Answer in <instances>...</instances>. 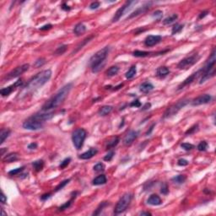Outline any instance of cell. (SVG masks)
I'll list each match as a JSON object with an SVG mask.
<instances>
[{
	"label": "cell",
	"mask_w": 216,
	"mask_h": 216,
	"mask_svg": "<svg viewBox=\"0 0 216 216\" xmlns=\"http://www.w3.org/2000/svg\"><path fill=\"white\" fill-rule=\"evenodd\" d=\"M151 107V104L150 103H146L144 107H143V108H142V110L143 111H145V110H148V109H150V108Z\"/></svg>",
	"instance_id": "cell-58"
},
{
	"label": "cell",
	"mask_w": 216,
	"mask_h": 216,
	"mask_svg": "<svg viewBox=\"0 0 216 216\" xmlns=\"http://www.w3.org/2000/svg\"><path fill=\"white\" fill-rule=\"evenodd\" d=\"M107 205H108L107 202H102V203L99 205V207L96 209V210L93 213V215H100V214H101V212L102 211V209H103L105 207H107Z\"/></svg>",
	"instance_id": "cell-36"
},
{
	"label": "cell",
	"mask_w": 216,
	"mask_h": 216,
	"mask_svg": "<svg viewBox=\"0 0 216 216\" xmlns=\"http://www.w3.org/2000/svg\"><path fill=\"white\" fill-rule=\"evenodd\" d=\"M71 202H72V199H71V200L68 201V202H66L64 204H62L61 207H59V208H58V210H59V211H63V210L67 209L68 207H70V205H71Z\"/></svg>",
	"instance_id": "cell-47"
},
{
	"label": "cell",
	"mask_w": 216,
	"mask_h": 216,
	"mask_svg": "<svg viewBox=\"0 0 216 216\" xmlns=\"http://www.w3.org/2000/svg\"><path fill=\"white\" fill-rule=\"evenodd\" d=\"M50 197H51V193H46V194L42 195V196L41 197V199H42V200H46L47 199H49Z\"/></svg>",
	"instance_id": "cell-57"
},
{
	"label": "cell",
	"mask_w": 216,
	"mask_h": 216,
	"mask_svg": "<svg viewBox=\"0 0 216 216\" xmlns=\"http://www.w3.org/2000/svg\"><path fill=\"white\" fill-rule=\"evenodd\" d=\"M161 41V36H153V35H150V36H148L145 40H144V45L146 46H155L156 44H158L159 42H160Z\"/></svg>",
	"instance_id": "cell-15"
},
{
	"label": "cell",
	"mask_w": 216,
	"mask_h": 216,
	"mask_svg": "<svg viewBox=\"0 0 216 216\" xmlns=\"http://www.w3.org/2000/svg\"><path fill=\"white\" fill-rule=\"evenodd\" d=\"M93 37H94V36H89V37L85 38V40H84V41H83V42H81V43H80V44H79V45L77 46L76 50H75V51H74L73 54H74V53H75V52H77L78 51H79L80 49H82V48H83L84 46H85V45H86V44H87L88 42H91V40L92 39Z\"/></svg>",
	"instance_id": "cell-35"
},
{
	"label": "cell",
	"mask_w": 216,
	"mask_h": 216,
	"mask_svg": "<svg viewBox=\"0 0 216 216\" xmlns=\"http://www.w3.org/2000/svg\"><path fill=\"white\" fill-rule=\"evenodd\" d=\"M97 153H98V150H97L96 149L91 148V149H90L89 150L85 151V153L79 154L78 158L81 159V160H89V159H91L92 157H94Z\"/></svg>",
	"instance_id": "cell-19"
},
{
	"label": "cell",
	"mask_w": 216,
	"mask_h": 216,
	"mask_svg": "<svg viewBox=\"0 0 216 216\" xmlns=\"http://www.w3.org/2000/svg\"><path fill=\"white\" fill-rule=\"evenodd\" d=\"M43 123L38 122L36 120H34L31 117H29L25 122H24L23 123V127L28 130H33V131H36V130H40L43 127Z\"/></svg>",
	"instance_id": "cell-10"
},
{
	"label": "cell",
	"mask_w": 216,
	"mask_h": 216,
	"mask_svg": "<svg viewBox=\"0 0 216 216\" xmlns=\"http://www.w3.org/2000/svg\"><path fill=\"white\" fill-rule=\"evenodd\" d=\"M120 139L118 137H113L111 139H110L107 144V150H110V149H112L114 148L115 146H117L119 143Z\"/></svg>",
	"instance_id": "cell-28"
},
{
	"label": "cell",
	"mask_w": 216,
	"mask_h": 216,
	"mask_svg": "<svg viewBox=\"0 0 216 216\" xmlns=\"http://www.w3.org/2000/svg\"><path fill=\"white\" fill-rule=\"evenodd\" d=\"M199 58H200V57L198 54H193L190 57L185 58L184 59H182V61L179 62V63L177 64V68L179 69H186V68L192 67L193 65H194L199 61Z\"/></svg>",
	"instance_id": "cell-7"
},
{
	"label": "cell",
	"mask_w": 216,
	"mask_h": 216,
	"mask_svg": "<svg viewBox=\"0 0 216 216\" xmlns=\"http://www.w3.org/2000/svg\"><path fill=\"white\" fill-rule=\"evenodd\" d=\"M139 215H148V216L152 215H151V213H150V212H141Z\"/></svg>",
	"instance_id": "cell-61"
},
{
	"label": "cell",
	"mask_w": 216,
	"mask_h": 216,
	"mask_svg": "<svg viewBox=\"0 0 216 216\" xmlns=\"http://www.w3.org/2000/svg\"><path fill=\"white\" fill-rule=\"evenodd\" d=\"M45 59L44 58H39V59H37L36 62H34V64H33V66L35 67V68H40V67H42V66H43L44 64H45Z\"/></svg>",
	"instance_id": "cell-42"
},
{
	"label": "cell",
	"mask_w": 216,
	"mask_h": 216,
	"mask_svg": "<svg viewBox=\"0 0 216 216\" xmlns=\"http://www.w3.org/2000/svg\"><path fill=\"white\" fill-rule=\"evenodd\" d=\"M112 110H113V107L111 106H103L99 109L98 113L100 116L104 117V116H107L108 114H110Z\"/></svg>",
	"instance_id": "cell-26"
},
{
	"label": "cell",
	"mask_w": 216,
	"mask_h": 216,
	"mask_svg": "<svg viewBox=\"0 0 216 216\" xmlns=\"http://www.w3.org/2000/svg\"><path fill=\"white\" fill-rule=\"evenodd\" d=\"M154 89V85L150 82H144L140 85V91L143 93H149Z\"/></svg>",
	"instance_id": "cell-24"
},
{
	"label": "cell",
	"mask_w": 216,
	"mask_h": 216,
	"mask_svg": "<svg viewBox=\"0 0 216 216\" xmlns=\"http://www.w3.org/2000/svg\"><path fill=\"white\" fill-rule=\"evenodd\" d=\"M212 100V97L210 95L208 94H204L198 96L197 98H195L193 101H192V105L193 106H200L203 104H207L209 102H210Z\"/></svg>",
	"instance_id": "cell-13"
},
{
	"label": "cell",
	"mask_w": 216,
	"mask_h": 216,
	"mask_svg": "<svg viewBox=\"0 0 216 216\" xmlns=\"http://www.w3.org/2000/svg\"><path fill=\"white\" fill-rule=\"evenodd\" d=\"M29 67H30V65L28 63H25V64H23V65H21L19 67H17L15 69H13L11 72H9L8 74H6L5 77H4V79L9 80V79H12L14 78L19 77V75L24 74L25 71H27Z\"/></svg>",
	"instance_id": "cell-9"
},
{
	"label": "cell",
	"mask_w": 216,
	"mask_h": 216,
	"mask_svg": "<svg viewBox=\"0 0 216 216\" xmlns=\"http://www.w3.org/2000/svg\"><path fill=\"white\" fill-rule=\"evenodd\" d=\"M1 210H2V215H5V213H4V211H3V209H2Z\"/></svg>",
	"instance_id": "cell-63"
},
{
	"label": "cell",
	"mask_w": 216,
	"mask_h": 216,
	"mask_svg": "<svg viewBox=\"0 0 216 216\" xmlns=\"http://www.w3.org/2000/svg\"><path fill=\"white\" fill-rule=\"evenodd\" d=\"M36 148H37V144L36 143H31L28 145V149H30V150H35Z\"/></svg>",
	"instance_id": "cell-56"
},
{
	"label": "cell",
	"mask_w": 216,
	"mask_h": 216,
	"mask_svg": "<svg viewBox=\"0 0 216 216\" xmlns=\"http://www.w3.org/2000/svg\"><path fill=\"white\" fill-rule=\"evenodd\" d=\"M69 182H70V179H66V180H64V181L62 182L59 185L57 186V187L55 188V192H58V191H59V190L62 189V188H63L65 186L67 185Z\"/></svg>",
	"instance_id": "cell-43"
},
{
	"label": "cell",
	"mask_w": 216,
	"mask_h": 216,
	"mask_svg": "<svg viewBox=\"0 0 216 216\" xmlns=\"http://www.w3.org/2000/svg\"><path fill=\"white\" fill-rule=\"evenodd\" d=\"M132 199H133L132 193H125L116 204L115 209H114V213L116 215H119L124 212L127 209L129 203H131Z\"/></svg>",
	"instance_id": "cell-5"
},
{
	"label": "cell",
	"mask_w": 216,
	"mask_h": 216,
	"mask_svg": "<svg viewBox=\"0 0 216 216\" xmlns=\"http://www.w3.org/2000/svg\"><path fill=\"white\" fill-rule=\"evenodd\" d=\"M0 199H1V203H5L7 202V197L5 196V194L2 192V194H1V197H0Z\"/></svg>",
	"instance_id": "cell-54"
},
{
	"label": "cell",
	"mask_w": 216,
	"mask_h": 216,
	"mask_svg": "<svg viewBox=\"0 0 216 216\" xmlns=\"http://www.w3.org/2000/svg\"><path fill=\"white\" fill-rule=\"evenodd\" d=\"M118 72H119V68L117 66H111L107 70L106 74L108 77H112V76H115L116 74H117Z\"/></svg>",
	"instance_id": "cell-29"
},
{
	"label": "cell",
	"mask_w": 216,
	"mask_h": 216,
	"mask_svg": "<svg viewBox=\"0 0 216 216\" xmlns=\"http://www.w3.org/2000/svg\"><path fill=\"white\" fill-rule=\"evenodd\" d=\"M100 7V3L99 2H93L90 5V9H96Z\"/></svg>",
	"instance_id": "cell-51"
},
{
	"label": "cell",
	"mask_w": 216,
	"mask_h": 216,
	"mask_svg": "<svg viewBox=\"0 0 216 216\" xmlns=\"http://www.w3.org/2000/svg\"><path fill=\"white\" fill-rule=\"evenodd\" d=\"M208 11H203V12H202L200 14V15H199V19H203V18H204L205 16L208 15Z\"/></svg>",
	"instance_id": "cell-60"
},
{
	"label": "cell",
	"mask_w": 216,
	"mask_h": 216,
	"mask_svg": "<svg viewBox=\"0 0 216 216\" xmlns=\"http://www.w3.org/2000/svg\"><path fill=\"white\" fill-rule=\"evenodd\" d=\"M10 130L7 129V128H2L1 132H0V144H3V142L5 141V139H7V138L9 136L10 134Z\"/></svg>",
	"instance_id": "cell-27"
},
{
	"label": "cell",
	"mask_w": 216,
	"mask_h": 216,
	"mask_svg": "<svg viewBox=\"0 0 216 216\" xmlns=\"http://www.w3.org/2000/svg\"><path fill=\"white\" fill-rule=\"evenodd\" d=\"M177 164L179 166H186L188 165V161L186 160H185V159H180V160H178Z\"/></svg>",
	"instance_id": "cell-50"
},
{
	"label": "cell",
	"mask_w": 216,
	"mask_h": 216,
	"mask_svg": "<svg viewBox=\"0 0 216 216\" xmlns=\"http://www.w3.org/2000/svg\"><path fill=\"white\" fill-rule=\"evenodd\" d=\"M114 154H115V152H114V151H110V152H108V154H106V156L104 157V160H106V161H111V160H112Z\"/></svg>",
	"instance_id": "cell-49"
},
{
	"label": "cell",
	"mask_w": 216,
	"mask_h": 216,
	"mask_svg": "<svg viewBox=\"0 0 216 216\" xmlns=\"http://www.w3.org/2000/svg\"><path fill=\"white\" fill-rule=\"evenodd\" d=\"M70 161H71V159H70V158H66L65 160H63L62 162H61V164L59 165V167H60L61 169L65 168L66 166H68V165L69 164Z\"/></svg>",
	"instance_id": "cell-46"
},
{
	"label": "cell",
	"mask_w": 216,
	"mask_h": 216,
	"mask_svg": "<svg viewBox=\"0 0 216 216\" xmlns=\"http://www.w3.org/2000/svg\"><path fill=\"white\" fill-rule=\"evenodd\" d=\"M151 4H152V2H149V3H145V4L143 5L142 7H140L138 9H136L134 12H133L130 15L127 17V19H132V18H133V17H136V16L139 15H141V14H144V13L147 12V11L150 9Z\"/></svg>",
	"instance_id": "cell-16"
},
{
	"label": "cell",
	"mask_w": 216,
	"mask_h": 216,
	"mask_svg": "<svg viewBox=\"0 0 216 216\" xmlns=\"http://www.w3.org/2000/svg\"><path fill=\"white\" fill-rule=\"evenodd\" d=\"M199 130V125L196 124L194 126H193L192 127H190L186 132V134L188 135V134H192V133H194L195 132H197Z\"/></svg>",
	"instance_id": "cell-45"
},
{
	"label": "cell",
	"mask_w": 216,
	"mask_h": 216,
	"mask_svg": "<svg viewBox=\"0 0 216 216\" xmlns=\"http://www.w3.org/2000/svg\"><path fill=\"white\" fill-rule=\"evenodd\" d=\"M109 52H110V47L106 46L99 50L91 58L90 65L91 67V70L93 73H98L102 69V68L105 66L106 59L109 54Z\"/></svg>",
	"instance_id": "cell-3"
},
{
	"label": "cell",
	"mask_w": 216,
	"mask_h": 216,
	"mask_svg": "<svg viewBox=\"0 0 216 216\" xmlns=\"http://www.w3.org/2000/svg\"><path fill=\"white\" fill-rule=\"evenodd\" d=\"M181 147L185 150L186 151H189V150H192L193 149H194V145H193L192 144H188V143H183L181 144Z\"/></svg>",
	"instance_id": "cell-40"
},
{
	"label": "cell",
	"mask_w": 216,
	"mask_h": 216,
	"mask_svg": "<svg viewBox=\"0 0 216 216\" xmlns=\"http://www.w3.org/2000/svg\"><path fill=\"white\" fill-rule=\"evenodd\" d=\"M51 77H52V71L50 69H46L38 73L36 75H35L29 80V82L22 90V91L19 93V96L26 95L29 93L36 91L37 89L44 85L51 78Z\"/></svg>",
	"instance_id": "cell-1"
},
{
	"label": "cell",
	"mask_w": 216,
	"mask_h": 216,
	"mask_svg": "<svg viewBox=\"0 0 216 216\" xmlns=\"http://www.w3.org/2000/svg\"><path fill=\"white\" fill-rule=\"evenodd\" d=\"M24 168H25V167H24V166H22V167L16 168V169H14V170H10V171H9V176H16V175L19 174L21 171H23Z\"/></svg>",
	"instance_id": "cell-44"
},
{
	"label": "cell",
	"mask_w": 216,
	"mask_h": 216,
	"mask_svg": "<svg viewBox=\"0 0 216 216\" xmlns=\"http://www.w3.org/2000/svg\"><path fill=\"white\" fill-rule=\"evenodd\" d=\"M18 158H19V154H18V153H10V154H6V155L3 157V162H5V163H11V162H14V161L17 160Z\"/></svg>",
	"instance_id": "cell-23"
},
{
	"label": "cell",
	"mask_w": 216,
	"mask_h": 216,
	"mask_svg": "<svg viewBox=\"0 0 216 216\" xmlns=\"http://www.w3.org/2000/svg\"><path fill=\"white\" fill-rule=\"evenodd\" d=\"M183 29V25H179V24H176L173 27H172V31H171V33L172 35H175V34H177L179 32H181L182 30Z\"/></svg>",
	"instance_id": "cell-38"
},
{
	"label": "cell",
	"mask_w": 216,
	"mask_h": 216,
	"mask_svg": "<svg viewBox=\"0 0 216 216\" xmlns=\"http://www.w3.org/2000/svg\"><path fill=\"white\" fill-rule=\"evenodd\" d=\"M136 73H137V69H136V66H132L129 69H128V71L126 73V74H125V76L127 78H128V79H130V78H133L135 76V74H136Z\"/></svg>",
	"instance_id": "cell-33"
},
{
	"label": "cell",
	"mask_w": 216,
	"mask_h": 216,
	"mask_svg": "<svg viewBox=\"0 0 216 216\" xmlns=\"http://www.w3.org/2000/svg\"><path fill=\"white\" fill-rule=\"evenodd\" d=\"M62 9H63V10H65V11L70 10V7H69V6H68L65 3H64L62 5Z\"/></svg>",
	"instance_id": "cell-59"
},
{
	"label": "cell",
	"mask_w": 216,
	"mask_h": 216,
	"mask_svg": "<svg viewBox=\"0 0 216 216\" xmlns=\"http://www.w3.org/2000/svg\"><path fill=\"white\" fill-rule=\"evenodd\" d=\"M52 27V25L49 24V25H44V26L41 27V28H40V30H41V31H46V30L51 29Z\"/></svg>",
	"instance_id": "cell-55"
},
{
	"label": "cell",
	"mask_w": 216,
	"mask_h": 216,
	"mask_svg": "<svg viewBox=\"0 0 216 216\" xmlns=\"http://www.w3.org/2000/svg\"><path fill=\"white\" fill-rule=\"evenodd\" d=\"M215 68H211V69H209V70H208V71H206V72L203 73V74H201V76H202V77H201L200 81H199V84H203V83H204L206 80H208V79L211 78L212 77H214V76H215Z\"/></svg>",
	"instance_id": "cell-18"
},
{
	"label": "cell",
	"mask_w": 216,
	"mask_h": 216,
	"mask_svg": "<svg viewBox=\"0 0 216 216\" xmlns=\"http://www.w3.org/2000/svg\"><path fill=\"white\" fill-rule=\"evenodd\" d=\"M151 54L150 52H145V51H139V50H137V51H134L133 52V55L134 57H137V58H144V57H148Z\"/></svg>",
	"instance_id": "cell-32"
},
{
	"label": "cell",
	"mask_w": 216,
	"mask_h": 216,
	"mask_svg": "<svg viewBox=\"0 0 216 216\" xmlns=\"http://www.w3.org/2000/svg\"><path fill=\"white\" fill-rule=\"evenodd\" d=\"M86 31V26L83 24V23H78L75 25L74 29V33L77 36H79L81 35H83Z\"/></svg>",
	"instance_id": "cell-22"
},
{
	"label": "cell",
	"mask_w": 216,
	"mask_h": 216,
	"mask_svg": "<svg viewBox=\"0 0 216 216\" xmlns=\"http://www.w3.org/2000/svg\"><path fill=\"white\" fill-rule=\"evenodd\" d=\"M163 15V13H162V11H160V10H157V11H155L154 13V15L153 16L155 17L156 19H161V17Z\"/></svg>",
	"instance_id": "cell-53"
},
{
	"label": "cell",
	"mask_w": 216,
	"mask_h": 216,
	"mask_svg": "<svg viewBox=\"0 0 216 216\" xmlns=\"http://www.w3.org/2000/svg\"><path fill=\"white\" fill-rule=\"evenodd\" d=\"M87 133L84 128H77L74 130L72 135V141L74 145V147L77 150H80L84 144V142L86 139Z\"/></svg>",
	"instance_id": "cell-4"
},
{
	"label": "cell",
	"mask_w": 216,
	"mask_h": 216,
	"mask_svg": "<svg viewBox=\"0 0 216 216\" xmlns=\"http://www.w3.org/2000/svg\"><path fill=\"white\" fill-rule=\"evenodd\" d=\"M107 182V177L105 175H100L96 176L92 181V184L95 186L103 185Z\"/></svg>",
	"instance_id": "cell-25"
},
{
	"label": "cell",
	"mask_w": 216,
	"mask_h": 216,
	"mask_svg": "<svg viewBox=\"0 0 216 216\" xmlns=\"http://www.w3.org/2000/svg\"><path fill=\"white\" fill-rule=\"evenodd\" d=\"M137 3H138L137 1H127V2H126L121 8H119V9L117 10V12L115 13V15L113 16L111 21H112V22H117V21H118V20L120 19V18L127 11H128V10L132 8V5Z\"/></svg>",
	"instance_id": "cell-8"
},
{
	"label": "cell",
	"mask_w": 216,
	"mask_h": 216,
	"mask_svg": "<svg viewBox=\"0 0 216 216\" xmlns=\"http://www.w3.org/2000/svg\"><path fill=\"white\" fill-rule=\"evenodd\" d=\"M130 107H141V102L139 100H135L130 103Z\"/></svg>",
	"instance_id": "cell-52"
},
{
	"label": "cell",
	"mask_w": 216,
	"mask_h": 216,
	"mask_svg": "<svg viewBox=\"0 0 216 216\" xmlns=\"http://www.w3.org/2000/svg\"><path fill=\"white\" fill-rule=\"evenodd\" d=\"M188 103H189V100H187V99H183V100L178 101L176 103L173 104L172 106H170V107H168L166 109V111L164 113L163 117L164 118H167V117H172V116L176 115L182 108L184 107Z\"/></svg>",
	"instance_id": "cell-6"
},
{
	"label": "cell",
	"mask_w": 216,
	"mask_h": 216,
	"mask_svg": "<svg viewBox=\"0 0 216 216\" xmlns=\"http://www.w3.org/2000/svg\"><path fill=\"white\" fill-rule=\"evenodd\" d=\"M201 71L200 70H199L198 72H196V73H194V74H193L191 76H189L188 78H186L185 80L178 86V90H182V89H183L185 86L186 85H190L191 83H193L194 80H195V78H197L199 77V75H201Z\"/></svg>",
	"instance_id": "cell-17"
},
{
	"label": "cell",
	"mask_w": 216,
	"mask_h": 216,
	"mask_svg": "<svg viewBox=\"0 0 216 216\" xmlns=\"http://www.w3.org/2000/svg\"><path fill=\"white\" fill-rule=\"evenodd\" d=\"M138 135H139V132H137V131L132 130V131L128 132L127 133V135L124 137L123 140L124 145L125 146L131 145L133 143V141L138 138Z\"/></svg>",
	"instance_id": "cell-14"
},
{
	"label": "cell",
	"mask_w": 216,
	"mask_h": 216,
	"mask_svg": "<svg viewBox=\"0 0 216 216\" xmlns=\"http://www.w3.org/2000/svg\"><path fill=\"white\" fill-rule=\"evenodd\" d=\"M123 86V84H121V85H117V86H116V87H114V91H117V90H119L120 88H122Z\"/></svg>",
	"instance_id": "cell-62"
},
{
	"label": "cell",
	"mask_w": 216,
	"mask_h": 216,
	"mask_svg": "<svg viewBox=\"0 0 216 216\" xmlns=\"http://www.w3.org/2000/svg\"><path fill=\"white\" fill-rule=\"evenodd\" d=\"M72 88H73L72 83H68L66 85H64L42 106V110L43 111H47L49 110L54 109V108L58 107V106H60L63 102V101L66 99L68 95L69 94Z\"/></svg>",
	"instance_id": "cell-2"
},
{
	"label": "cell",
	"mask_w": 216,
	"mask_h": 216,
	"mask_svg": "<svg viewBox=\"0 0 216 216\" xmlns=\"http://www.w3.org/2000/svg\"><path fill=\"white\" fill-rule=\"evenodd\" d=\"M147 203L150 205L153 206H157V205H160L162 203V200L157 195V194H152L150 196V198L148 199Z\"/></svg>",
	"instance_id": "cell-20"
},
{
	"label": "cell",
	"mask_w": 216,
	"mask_h": 216,
	"mask_svg": "<svg viewBox=\"0 0 216 216\" xmlns=\"http://www.w3.org/2000/svg\"><path fill=\"white\" fill-rule=\"evenodd\" d=\"M186 179V176L185 175H177L176 176H174L173 178H171V181L174 182V183H176V184H182L183 183Z\"/></svg>",
	"instance_id": "cell-30"
},
{
	"label": "cell",
	"mask_w": 216,
	"mask_h": 216,
	"mask_svg": "<svg viewBox=\"0 0 216 216\" xmlns=\"http://www.w3.org/2000/svg\"><path fill=\"white\" fill-rule=\"evenodd\" d=\"M208 146H209V144L206 141H202L198 145V150L199 151H205L208 149Z\"/></svg>",
	"instance_id": "cell-39"
},
{
	"label": "cell",
	"mask_w": 216,
	"mask_h": 216,
	"mask_svg": "<svg viewBox=\"0 0 216 216\" xmlns=\"http://www.w3.org/2000/svg\"><path fill=\"white\" fill-rule=\"evenodd\" d=\"M178 18V15L176 14H173L172 15H170V17H167L164 20H163V24L164 25H170L171 23L175 22Z\"/></svg>",
	"instance_id": "cell-34"
},
{
	"label": "cell",
	"mask_w": 216,
	"mask_h": 216,
	"mask_svg": "<svg viewBox=\"0 0 216 216\" xmlns=\"http://www.w3.org/2000/svg\"><path fill=\"white\" fill-rule=\"evenodd\" d=\"M160 193L164 195H166L168 193H169V188H168V186L166 183H164L162 186H161V189H160Z\"/></svg>",
	"instance_id": "cell-48"
},
{
	"label": "cell",
	"mask_w": 216,
	"mask_h": 216,
	"mask_svg": "<svg viewBox=\"0 0 216 216\" xmlns=\"http://www.w3.org/2000/svg\"><path fill=\"white\" fill-rule=\"evenodd\" d=\"M22 85H23V81H22L21 79H19V80L16 81L15 84H13V85H9V86H8V87H6V88L1 89L0 94H1L2 96H3V97H4V96H8V95H9L11 93L13 92L16 88L21 86Z\"/></svg>",
	"instance_id": "cell-12"
},
{
	"label": "cell",
	"mask_w": 216,
	"mask_h": 216,
	"mask_svg": "<svg viewBox=\"0 0 216 216\" xmlns=\"http://www.w3.org/2000/svg\"><path fill=\"white\" fill-rule=\"evenodd\" d=\"M32 166L34 167V169L36 170V171H40L43 169V166H44V161L42 160H36L32 163Z\"/></svg>",
	"instance_id": "cell-31"
},
{
	"label": "cell",
	"mask_w": 216,
	"mask_h": 216,
	"mask_svg": "<svg viewBox=\"0 0 216 216\" xmlns=\"http://www.w3.org/2000/svg\"><path fill=\"white\" fill-rule=\"evenodd\" d=\"M53 117H54V112H42V113H36L31 116V118L44 123L46 121L52 119Z\"/></svg>",
	"instance_id": "cell-11"
},
{
	"label": "cell",
	"mask_w": 216,
	"mask_h": 216,
	"mask_svg": "<svg viewBox=\"0 0 216 216\" xmlns=\"http://www.w3.org/2000/svg\"><path fill=\"white\" fill-rule=\"evenodd\" d=\"M170 74V69L166 67V66H161L160 68H158L157 71H156V74L157 76L160 78H164Z\"/></svg>",
	"instance_id": "cell-21"
},
{
	"label": "cell",
	"mask_w": 216,
	"mask_h": 216,
	"mask_svg": "<svg viewBox=\"0 0 216 216\" xmlns=\"http://www.w3.org/2000/svg\"><path fill=\"white\" fill-rule=\"evenodd\" d=\"M67 47H68L67 45H62V46H58V47L56 49V51L54 52L53 54H54V55H62V54H63V53L66 52Z\"/></svg>",
	"instance_id": "cell-37"
},
{
	"label": "cell",
	"mask_w": 216,
	"mask_h": 216,
	"mask_svg": "<svg viewBox=\"0 0 216 216\" xmlns=\"http://www.w3.org/2000/svg\"><path fill=\"white\" fill-rule=\"evenodd\" d=\"M93 169L96 172H100V171H102V170H105V166L102 163H97L96 165H95Z\"/></svg>",
	"instance_id": "cell-41"
}]
</instances>
